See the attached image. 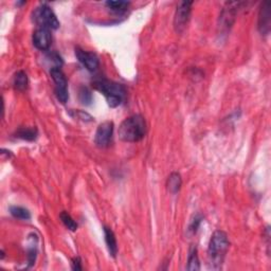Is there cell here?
<instances>
[{"instance_id":"6da1fadb","label":"cell","mask_w":271,"mask_h":271,"mask_svg":"<svg viewBox=\"0 0 271 271\" xmlns=\"http://www.w3.org/2000/svg\"><path fill=\"white\" fill-rule=\"evenodd\" d=\"M229 246L230 241L226 232L217 230L212 234L208 248L209 265L212 269L218 270L221 268L225 256L229 250Z\"/></svg>"},{"instance_id":"7a4b0ae2","label":"cell","mask_w":271,"mask_h":271,"mask_svg":"<svg viewBox=\"0 0 271 271\" xmlns=\"http://www.w3.org/2000/svg\"><path fill=\"white\" fill-rule=\"evenodd\" d=\"M147 132V125L144 117L133 115L126 118L119 127V137L124 142H139L143 139Z\"/></svg>"},{"instance_id":"3957f363","label":"cell","mask_w":271,"mask_h":271,"mask_svg":"<svg viewBox=\"0 0 271 271\" xmlns=\"http://www.w3.org/2000/svg\"><path fill=\"white\" fill-rule=\"evenodd\" d=\"M93 87L104 94L108 105L112 108L118 107L123 103L126 96V89L122 84L109 80H96L93 82Z\"/></svg>"},{"instance_id":"277c9868","label":"cell","mask_w":271,"mask_h":271,"mask_svg":"<svg viewBox=\"0 0 271 271\" xmlns=\"http://www.w3.org/2000/svg\"><path fill=\"white\" fill-rule=\"evenodd\" d=\"M32 18L33 21L38 26V28H46V29L49 30H56L59 29L61 26L52 9L46 4L40 5L34 10Z\"/></svg>"},{"instance_id":"5b68a950","label":"cell","mask_w":271,"mask_h":271,"mask_svg":"<svg viewBox=\"0 0 271 271\" xmlns=\"http://www.w3.org/2000/svg\"><path fill=\"white\" fill-rule=\"evenodd\" d=\"M50 75L55 84V95L61 103L65 104L69 98L67 79L61 67H52L50 70Z\"/></svg>"},{"instance_id":"8992f818","label":"cell","mask_w":271,"mask_h":271,"mask_svg":"<svg viewBox=\"0 0 271 271\" xmlns=\"http://www.w3.org/2000/svg\"><path fill=\"white\" fill-rule=\"evenodd\" d=\"M193 2H181L177 6L175 17H174V28L177 33H182L191 17Z\"/></svg>"},{"instance_id":"52a82bcc","label":"cell","mask_w":271,"mask_h":271,"mask_svg":"<svg viewBox=\"0 0 271 271\" xmlns=\"http://www.w3.org/2000/svg\"><path fill=\"white\" fill-rule=\"evenodd\" d=\"M113 134V122L106 121L102 124H100L95 136H94V143L98 147H107L110 144V141L112 139Z\"/></svg>"},{"instance_id":"ba28073f","label":"cell","mask_w":271,"mask_h":271,"mask_svg":"<svg viewBox=\"0 0 271 271\" xmlns=\"http://www.w3.org/2000/svg\"><path fill=\"white\" fill-rule=\"evenodd\" d=\"M76 56L79 62L86 68L88 71H95L100 66V61L97 55L94 52L85 51L80 47L76 48Z\"/></svg>"},{"instance_id":"9c48e42d","label":"cell","mask_w":271,"mask_h":271,"mask_svg":"<svg viewBox=\"0 0 271 271\" xmlns=\"http://www.w3.org/2000/svg\"><path fill=\"white\" fill-rule=\"evenodd\" d=\"M239 3H228L227 7L223 10L219 16V28L221 30H228L233 24L236 16V9Z\"/></svg>"},{"instance_id":"30bf717a","label":"cell","mask_w":271,"mask_h":271,"mask_svg":"<svg viewBox=\"0 0 271 271\" xmlns=\"http://www.w3.org/2000/svg\"><path fill=\"white\" fill-rule=\"evenodd\" d=\"M33 45L40 51H47L52 42V35L49 29L38 28L33 33Z\"/></svg>"},{"instance_id":"8fae6325","label":"cell","mask_w":271,"mask_h":271,"mask_svg":"<svg viewBox=\"0 0 271 271\" xmlns=\"http://www.w3.org/2000/svg\"><path fill=\"white\" fill-rule=\"evenodd\" d=\"M271 5L269 2H265L259 13V31L262 35H268L270 32V23H271V12H270Z\"/></svg>"},{"instance_id":"7c38bea8","label":"cell","mask_w":271,"mask_h":271,"mask_svg":"<svg viewBox=\"0 0 271 271\" xmlns=\"http://www.w3.org/2000/svg\"><path fill=\"white\" fill-rule=\"evenodd\" d=\"M104 236H105V242L108 249L109 254L112 258H116L118 254V244H117V238L115 233L110 229L109 227H104Z\"/></svg>"},{"instance_id":"4fadbf2b","label":"cell","mask_w":271,"mask_h":271,"mask_svg":"<svg viewBox=\"0 0 271 271\" xmlns=\"http://www.w3.org/2000/svg\"><path fill=\"white\" fill-rule=\"evenodd\" d=\"M181 185H182V179H181V176L179 173L173 172L167 177L166 188H167L169 193L177 194L181 189Z\"/></svg>"},{"instance_id":"5bb4252c","label":"cell","mask_w":271,"mask_h":271,"mask_svg":"<svg viewBox=\"0 0 271 271\" xmlns=\"http://www.w3.org/2000/svg\"><path fill=\"white\" fill-rule=\"evenodd\" d=\"M28 76L22 70L17 71L13 78V86L17 91H24L28 88Z\"/></svg>"},{"instance_id":"9a60e30c","label":"cell","mask_w":271,"mask_h":271,"mask_svg":"<svg viewBox=\"0 0 271 271\" xmlns=\"http://www.w3.org/2000/svg\"><path fill=\"white\" fill-rule=\"evenodd\" d=\"M37 130L35 127H21L16 132L15 137L26 140V141H34L37 138Z\"/></svg>"},{"instance_id":"2e32d148","label":"cell","mask_w":271,"mask_h":271,"mask_svg":"<svg viewBox=\"0 0 271 271\" xmlns=\"http://www.w3.org/2000/svg\"><path fill=\"white\" fill-rule=\"evenodd\" d=\"M106 7L115 14H123L127 11L131 3L128 2H106Z\"/></svg>"},{"instance_id":"e0dca14e","label":"cell","mask_w":271,"mask_h":271,"mask_svg":"<svg viewBox=\"0 0 271 271\" xmlns=\"http://www.w3.org/2000/svg\"><path fill=\"white\" fill-rule=\"evenodd\" d=\"M10 213L13 217L22 219V220H29L31 218V214L27 209L18 206H13L10 208Z\"/></svg>"},{"instance_id":"ac0fdd59","label":"cell","mask_w":271,"mask_h":271,"mask_svg":"<svg viewBox=\"0 0 271 271\" xmlns=\"http://www.w3.org/2000/svg\"><path fill=\"white\" fill-rule=\"evenodd\" d=\"M187 269L190 270V271H197V270L201 269V263H199L196 247H193L191 249V251H190Z\"/></svg>"},{"instance_id":"d6986e66","label":"cell","mask_w":271,"mask_h":271,"mask_svg":"<svg viewBox=\"0 0 271 271\" xmlns=\"http://www.w3.org/2000/svg\"><path fill=\"white\" fill-rule=\"evenodd\" d=\"M60 218L63 221V224L65 225V227L70 231H76L78 229V224L76 223V220L72 217H71V215L68 212L63 211L60 214Z\"/></svg>"},{"instance_id":"ffe728a7","label":"cell","mask_w":271,"mask_h":271,"mask_svg":"<svg viewBox=\"0 0 271 271\" xmlns=\"http://www.w3.org/2000/svg\"><path fill=\"white\" fill-rule=\"evenodd\" d=\"M79 100L83 105H90L92 102V93L87 87H81L79 90Z\"/></svg>"},{"instance_id":"44dd1931","label":"cell","mask_w":271,"mask_h":271,"mask_svg":"<svg viewBox=\"0 0 271 271\" xmlns=\"http://www.w3.org/2000/svg\"><path fill=\"white\" fill-rule=\"evenodd\" d=\"M202 220H203V216L201 215V214H197V215H195L194 218L191 220V224L188 228V234L190 236H193L194 234H196L199 226H201Z\"/></svg>"},{"instance_id":"7402d4cb","label":"cell","mask_w":271,"mask_h":271,"mask_svg":"<svg viewBox=\"0 0 271 271\" xmlns=\"http://www.w3.org/2000/svg\"><path fill=\"white\" fill-rule=\"evenodd\" d=\"M71 267H72L73 270H82L83 269L82 261L79 256H77V258L72 259V261H71Z\"/></svg>"}]
</instances>
